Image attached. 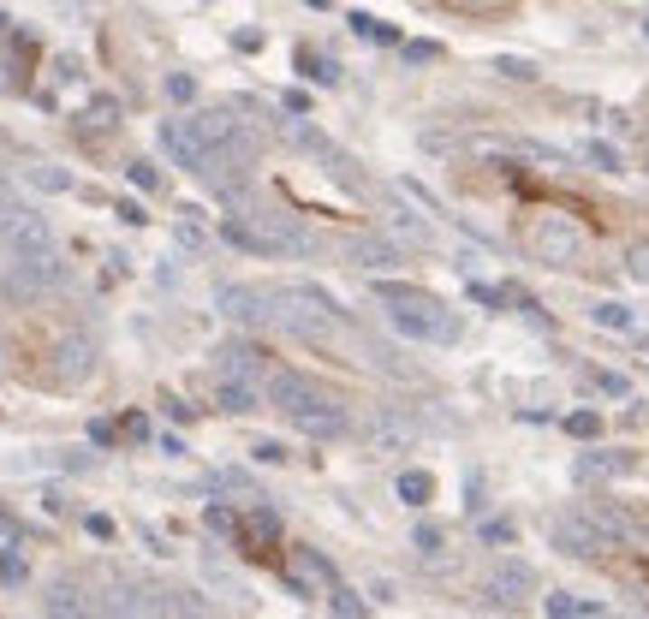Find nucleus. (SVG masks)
I'll list each match as a JSON object with an SVG mask.
<instances>
[{
    "label": "nucleus",
    "mask_w": 649,
    "mask_h": 619,
    "mask_svg": "<svg viewBox=\"0 0 649 619\" xmlns=\"http://www.w3.org/2000/svg\"><path fill=\"white\" fill-rule=\"evenodd\" d=\"M268 322H280L292 340H316V346H328L334 333H340V310H334V298L316 292V286H304V280L268 292Z\"/></svg>",
    "instance_id": "obj_1"
},
{
    "label": "nucleus",
    "mask_w": 649,
    "mask_h": 619,
    "mask_svg": "<svg viewBox=\"0 0 649 619\" xmlns=\"http://www.w3.org/2000/svg\"><path fill=\"white\" fill-rule=\"evenodd\" d=\"M381 304H388V322L405 333V340H435V346H447L459 340V316H453L441 298L418 286H381Z\"/></svg>",
    "instance_id": "obj_2"
},
{
    "label": "nucleus",
    "mask_w": 649,
    "mask_h": 619,
    "mask_svg": "<svg viewBox=\"0 0 649 619\" xmlns=\"http://www.w3.org/2000/svg\"><path fill=\"white\" fill-rule=\"evenodd\" d=\"M524 250H531V262H542V268H578L584 250H590V239H584V227H578L572 215L542 209V215H531V227H524Z\"/></svg>",
    "instance_id": "obj_3"
},
{
    "label": "nucleus",
    "mask_w": 649,
    "mask_h": 619,
    "mask_svg": "<svg viewBox=\"0 0 649 619\" xmlns=\"http://www.w3.org/2000/svg\"><path fill=\"white\" fill-rule=\"evenodd\" d=\"M221 239L239 250H257V257H275V250H310L304 227L292 215H275V209H257V215H232L221 227Z\"/></svg>",
    "instance_id": "obj_4"
},
{
    "label": "nucleus",
    "mask_w": 649,
    "mask_h": 619,
    "mask_svg": "<svg viewBox=\"0 0 649 619\" xmlns=\"http://www.w3.org/2000/svg\"><path fill=\"white\" fill-rule=\"evenodd\" d=\"M0 245L13 250V257H42V250H54V232H48V220L36 215V209L6 202V209H0Z\"/></svg>",
    "instance_id": "obj_5"
},
{
    "label": "nucleus",
    "mask_w": 649,
    "mask_h": 619,
    "mask_svg": "<svg viewBox=\"0 0 649 619\" xmlns=\"http://www.w3.org/2000/svg\"><path fill=\"white\" fill-rule=\"evenodd\" d=\"M60 280H66V262H60L54 250H42V257H18L13 268H6V298H42V292H54Z\"/></svg>",
    "instance_id": "obj_6"
},
{
    "label": "nucleus",
    "mask_w": 649,
    "mask_h": 619,
    "mask_svg": "<svg viewBox=\"0 0 649 619\" xmlns=\"http://www.w3.org/2000/svg\"><path fill=\"white\" fill-rule=\"evenodd\" d=\"M549 542L560 548V554H572V560H596V554H607V542L590 530L584 512H554L549 519Z\"/></svg>",
    "instance_id": "obj_7"
},
{
    "label": "nucleus",
    "mask_w": 649,
    "mask_h": 619,
    "mask_svg": "<svg viewBox=\"0 0 649 619\" xmlns=\"http://www.w3.org/2000/svg\"><path fill=\"white\" fill-rule=\"evenodd\" d=\"M89 370H96V340H89V333H66V340L54 346V363H48V375H54L60 388H78Z\"/></svg>",
    "instance_id": "obj_8"
},
{
    "label": "nucleus",
    "mask_w": 649,
    "mask_h": 619,
    "mask_svg": "<svg viewBox=\"0 0 649 619\" xmlns=\"http://www.w3.org/2000/svg\"><path fill=\"white\" fill-rule=\"evenodd\" d=\"M584 519H590V530L602 536L607 548H625V542H644V524L632 519V512H620L614 501H590V506H578Z\"/></svg>",
    "instance_id": "obj_9"
},
{
    "label": "nucleus",
    "mask_w": 649,
    "mask_h": 619,
    "mask_svg": "<svg viewBox=\"0 0 649 619\" xmlns=\"http://www.w3.org/2000/svg\"><path fill=\"white\" fill-rule=\"evenodd\" d=\"M292 429L310 435V441H334V435H346V405L334 399V393H322L304 411H292Z\"/></svg>",
    "instance_id": "obj_10"
},
{
    "label": "nucleus",
    "mask_w": 649,
    "mask_h": 619,
    "mask_svg": "<svg viewBox=\"0 0 649 619\" xmlns=\"http://www.w3.org/2000/svg\"><path fill=\"white\" fill-rule=\"evenodd\" d=\"M221 316L239 322V328H262L268 322V292L262 286H221Z\"/></svg>",
    "instance_id": "obj_11"
},
{
    "label": "nucleus",
    "mask_w": 649,
    "mask_h": 619,
    "mask_svg": "<svg viewBox=\"0 0 649 619\" xmlns=\"http://www.w3.org/2000/svg\"><path fill=\"white\" fill-rule=\"evenodd\" d=\"M346 257L358 262V268H370V274H388V268H400V262H405L388 232H358V239L346 245Z\"/></svg>",
    "instance_id": "obj_12"
},
{
    "label": "nucleus",
    "mask_w": 649,
    "mask_h": 619,
    "mask_svg": "<svg viewBox=\"0 0 649 619\" xmlns=\"http://www.w3.org/2000/svg\"><path fill=\"white\" fill-rule=\"evenodd\" d=\"M531 590H536V572H531L524 560L494 566V577H489V602H494V607H519Z\"/></svg>",
    "instance_id": "obj_13"
},
{
    "label": "nucleus",
    "mask_w": 649,
    "mask_h": 619,
    "mask_svg": "<svg viewBox=\"0 0 649 619\" xmlns=\"http://www.w3.org/2000/svg\"><path fill=\"white\" fill-rule=\"evenodd\" d=\"M215 375H232V381H268V363H262L257 346H245V340H232V346L215 352Z\"/></svg>",
    "instance_id": "obj_14"
},
{
    "label": "nucleus",
    "mask_w": 649,
    "mask_h": 619,
    "mask_svg": "<svg viewBox=\"0 0 649 619\" xmlns=\"http://www.w3.org/2000/svg\"><path fill=\"white\" fill-rule=\"evenodd\" d=\"M363 441H370L375 453H405V446L418 441V429H411L400 411H375V417L363 423Z\"/></svg>",
    "instance_id": "obj_15"
},
{
    "label": "nucleus",
    "mask_w": 649,
    "mask_h": 619,
    "mask_svg": "<svg viewBox=\"0 0 649 619\" xmlns=\"http://www.w3.org/2000/svg\"><path fill=\"white\" fill-rule=\"evenodd\" d=\"M155 137H161V149H167V161H174V167H191V174H202V144L191 137L185 119H161Z\"/></svg>",
    "instance_id": "obj_16"
},
{
    "label": "nucleus",
    "mask_w": 649,
    "mask_h": 619,
    "mask_svg": "<svg viewBox=\"0 0 649 619\" xmlns=\"http://www.w3.org/2000/svg\"><path fill=\"white\" fill-rule=\"evenodd\" d=\"M625 471H632L625 453H578V459H572L578 483H607V476H625Z\"/></svg>",
    "instance_id": "obj_17"
},
{
    "label": "nucleus",
    "mask_w": 649,
    "mask_h": 619,
    "mask_svg": "<svg viewBox=\"0 0 649 619\" xmlns=\"http://www.w3.org/2000/svg\"><path fill=\"white\" fill-rule=\"evenodd\" d=\"M215 405H221V411H232V417H245V411H257V405H262V388H257V381H232V375H221Z\"/></svg>",
    "instance_id": "obj_18"
},
{
    "label": "nucleus",
    "mask_w": 649,
    "mask_h": 619,
    "mask_svg": "<svg viewBox=\"0 0 649 619\" xmlns=\"http://www.w3.org/2000/svg\"><path fill=\"white\" fill-rule=\"evenodd\" d=\"M542 607H549L554 619H596V614H607V602H596V596H572V590H549Z\"/></svg>",
    "instance_id": "obj_19"
},
{
    "label": "nucleus",
    "mask_w": 649,
    "mask_h": 619,
    "mask_svg": "<svg viewBox=\"0 0 649 619\" xmlns=\"http://www.w3.org/2000/svg\"><path fill=\"white\" fill-rule=\"evenodd\" d=\"M400 501L405 506H429L435 501V476L429 471H400Z\"/></svg>",
    "instance_id": "obj_20"
},
{
    "label": "nucleus",
    "mask_w": 649,
    "mask_h": 619,
    "mask_svg": "<svg viewBox=\"0 0 649 619\" xmlns=\"http://www.w3.org/2000/svg\"><path fill=\"white\" fill-rule=\"evenodd\" d=\"M388 232H393V239H405V245H429V239H435V232L429 227H423V220L418 215H405V209H400V215H388Z\"/></svg>",
    "instance_id": "obj_21"
},
{
    "label": "nucleus",
    "mask_w": 649,
    "mask_h": 619,
    "mask_svg": "<svg viewBox=\"0 0 649 619\" xmlns=\"http://www.w3.org/2000/svg\"><path fill=\"white\" fill-rule=\"evenodd\" d=\"M590 322H596V328H614V333H632V310H625V304H614V298L596 304Z\"/></svg>",
    "instance_id": "obj_22"
},
{
    "label": "nucleus",
    "mask_w": 649,
    "mask_h": 619,
    "mask_svg": "<svg viewBox=\"0 0 649 619\" xmlns=\"http://www.w3.org/2000/svg\"><path fill=\"white\" fill-rule=\"evenodd\" d=\"M476 536H483L489 548H513V542H519V530H513V519H483V524H476Z\"/></svg>",
    "instance_id": "obj_23"
},
{
    "label": "nucleus",
    "mask_w": 649,
    "mask_h": 619,
    "mask_svg": "<svg viewBox=\"0 0 649 619\" xmlns=\"http://www.w3.org/2000/svg\"><path fill=\"white\" fill-rule=\"evenodd\" d=\"M625 274H632L637 286H649V239H632V245H625Z\"/></svg>",
    "instance_id": "obj_24"
},
{
    "label": "nucleus",
    "mask_w": 649,
    "mask_h": 619,
    "mask_svg": "<svg viewBox=\"0 0 649 619\" xmlns=\"http://www.w3.org/2000/svg\"><path fill=\"white\" fill-rule=\"evenodd\" d=\"M584 161H590L596 174H620V149H614V144H596V137H590V144H584Z\"/></svg>",
    "instance_id": "obj_25"
},
{
    "label": "nucleus",
    "mask_w": 649,
    "mask_h": 619,
    "mask_svg": "<svg viewBox=\"0 0 649 619\" xmlns=\"http://www.w3.org/2000/svg\"><path fill=\"white\" fill-rule=\"evenodd\" d=\"M590 388L607 393V399H625V393H632V381H625V375H614V370H590Z\"/></svg>",
    "instance_id": "obj_26"
},
{
    "label": "nucleus",
    "mask_w": 649,
    "mask_h": 619,
    "mask_svg": "<svg viewBox=\"0 0 649 619\" xmlns=\"http://www.w3.org/2000/svg\"><path fill=\"white\" fill-rule=\"evenodd\" d=\"M352 30H358V36H370V42H400V36H393L381 18H370V13H352Z\"/></svg>",
    "instance_id": "obj_27"
},
{
    "label": "nucleus",
    "mask_w": 649,
    "mask_h": 619,
    "mask_svg": "<svg viewBox=\"0 0 649 619\" xmlns=\"http://www.w3.org/2000/svg\"><path fill=\"white\" fill-rule=\"evenodd\" d=\"M42 607H48V614H84V596H78V590H72V584H60V590H54V596H48V602H42Z\"/></svg>",
    "instance_id": "obj_28"
},
{
    "label": "nucleus",
    "mask_w": 649,
    "mask_h": 619,
    "mask_svg": "<svg viewBox=\"0 0 649 619\" xmlns=\"http://www.w3.org/2000/svg\"><path fill=\"white\" fill-rule=\"evenodd\" d=\"M494 72H501V78H519V84H531L536 66H531V60H519V54H494Z\"/></svg>",
    "instance_id": "obj_29"
},
{
    "label": "nucleus",
    "mask_w": 649,
    "mask_h": 619,
    "mask_svg": "<svg viewBox=\"0 0 649 619\" xmlns=\"http://www.w3.org/2000/svg\"><path fill=\"white\" fill-rule=\"evenodd\" d=\"M328 607H334V614H346V619H352V614H363V602L346 590V584H328Z\"/></svg>",
    "instance_id": "obj_30"
},
{
    "label": "nucleus",
    "mask_w": 649,
    "mask_h": 619,
    "mask_svg": "<svg viewBox=\"0 0 649 619\" xmlns=\"http://www.w3.org/2000/svg\"><path fill=\"white\" fill-rule=\"evenodd\" d=\"M304 72L316 78V84H340V66H334V60H322V54H304Z\"/></svg>",
    "instance_id": "obj_31"
},
{
    "label": "nucleus",
    "mask_w": 649,
    "mask_h": 619,
    "mask_svg": "<svg viewBox=\"0 0 649 619\" xmlns=\"http://www.w3.org/2000/svg\"><path fill=\"white\" fill-rule=\"evenodd\" d=\"M250 536H262V542H275V536H280V519L268 512V506H257V512H250Z\"/></svg>",
    "instance_id": "obj_32"
},
{
    "label": "nucleus",
    "mask_w": 649,
    "mask_h": 619,
    "mask_svg": "<svg viewBox=\"0 0 649 619\" xmlns=\"http://www.w3.org/2000/svg\"><path fill=\"white\" fill-rule=\"evenodd\" d=\"M596 429H602V417H596V411H572V417H566V435H578V441H590Z\"/></svg>",
    "instance_id": "obj_33"
},
{
    "label": "nucleus",
    "mask_w": 649,
    "mask_h": 619,
    "mask_svg": "<svg viewBox=\"0 0 649 619\" xmlns=\"http://www.w3.org/2000/svg\"><path fill=\"white\" fill-rule=\"evenodd\" d=\"M30 179L42 191H72V174H60V167H30Z\"/></svg>",
    "instance_id": "obj_34"
},
{
    "label": "nucleus",
    "mask_w": 649,
    "mask_h": 619,
    "mask_svg": "<svg viewBox=\"0 0 649 619\" xmlns=\"http://www.w3.org/2000/svg\"><path fill=\"white\" fill-rule=\"evenodd\" d=\"M411 542H418V554H441V530H435V524H418V536H411Z\"/></svg>",
    "instance_id": "obj_35"
},
{
    "label": "nucleus",
    "mask_w": 649,
    "mask_h": 619,
    "mask_svg": "<svg viewBox=\"0 0 649 619\" xmlns=\"http://www.w3.org/2000/svg\"><path fill=\"white\" fill-rule=\"evenodd\" d=\"M131 185H137V191H155V185H161V174L149 167V161H131Z\"/></svg>",
    "instance_id": "obj_36"
},
{
    "label": "nucleus",
    "mask_w": 649,
    "mask_h": 619,
    "mask_svg": "<svg viewBox=\"0 0 649 619\" xmlns=\"http://www.w3.org/2000/svg\"><path fill=\"white\" fill-rule=\"evenodd\" d=\"M167 96H174V101H197V84H191L185 72H174V78H167Z\"/></svg>",
    "instance_id": "obj_37"
},
{
    "label": "nucleus",
    "mask_w": 649,
    "mask_h": 619,
    "mask_svg": "<svg viewBox=\"0 0 649 619\" xmlns=\"http://www.w3.org/2000/svg\"><path fill=\"white\" fill-rule=\"evenodd\" d=\"M435 54H441V48H435V42H405V60H411V66H429Z\"/></svg>",
    "instance_id": "obj_38"
},
{
    "label": "nucleus",
    "mask_w": 649,
    "mask_h": 619,
    "mask_svg": "<svg viewBox=\"0 0 649 619\" xmlns=\"http://www.w3.org/2000/svg\"><path fill=\"white\" fill-rule=\"evenodd\" d=\"M0 577H6V584H18V577H24V560H18V554H6V548H0Z\"/></svg>",
    "instance_id": "obj_39"
},
{
    "label": "nucleus",
    "mask_w": 649,
    "mask_h": 619,
    "mask_svg": "<svg viewBox=\"0 0 649 619\" xmlns=\"http://www.w3.org/2000/svg\"><path fill=\"white\" fill-rule=\"evenodd\" d=\"M250 453H257L262 464H280V459H287V446H280V441H257V446H250Z\"/></svg>",
    "instance_id": "obj_40"
},
{
    "label": "nucleus",
    "mask_w": 649,
    "mask_h": 619,
    "mask_svg": "<svg viewBox=\"0 0 649 619\" xmlns=\"http://www.w3.org/2000/svg\"><path fill=\"white\" fill-rule=\"evenodd\" d=\"M84 530H89V536H101V542H108V536H114V519H108V512H89V519H84Z\"/></svg>",
    "instance_id": "obj_41"
},
{
    "label": "nucleus",
    "mask_w": 649,
    "mask_h": 619,
    "mask_svg": "<svg viewBox=\"0 0 649 619\" xmlns=\"http://www.w3.org/2000/svg\"><path fill=\"white\" fill-rule=\"evenodd\" d=\"M179 245H185V250H202V227H197V220H179Z\"/></svg>",
    "instance_id": "obj_42"
},
{
    "label": "nucleus",
    "mask_w": 649,
    "mask_h": 619,
    "mask_svg": "<svg viewBox=\"0 0 649 619\" xmlns=\"http://www.w3.org/2000/svg\"><path fill=\"white\" fill-rule=\"evenodd\" d=\"M209 530H221V536H232V512H227V506H209Z\"/></svg>",
    "instance_id": "obj_43"
},
{
    "label": "nucleus",
    "mask_w": 649,
    "mask_h": 619,
    "mask_svg": "<svg viewBox=\"0 0 649 619\" xmlns=\"http://www.w3.org/2000/svg\"><path fill=\"white\" fill-rule=\"evenodd\" d=\"M114 114H119L114 101H96V108H89V126H114Z\"/></svg>",
    "instance_id": "obj_44"
},
{
    "label": "nucleus",
    "mask_w": 649,
    "mask_h": 619,
    "mask_svg": "<svg viewBox=\"0 0 649 619\" xmlns=\"http://www.w3.org/2000/svg\"><path fill=\"white\" fill-rule=\"evenodd\" d=\"M280 108H287V114H310V96H304V89H287V101H280Z\"/></svg>",
    "instance_id": "obj_45"
},
{
    "label": "nucleus",
    "mask_w": 649,
    "mask_h": 619,
    "mask_svg": "<svg viewBox=\"0 0 649 619\" xmlns=\"http://www.w3.org/2000/svg\"><path fill=\"white\" fill-rule=\"evenodd\" d=\"M465 494H471L465 506H471V512H483V476H476V471H471V483H465Z\"/></svg>",
    "instance_id": "obj_46"
},
{
    "label": "nucleus",
    "mask_w": 649,
    "mask_h": 619,
    "mask_svg": "<svg viewBox=\"0 0 649 619\" xmlns=\"http://www.w3.org/2000/svg\"><path fill=\"white\" fill-rule=\"evenodd\" d=\"M447 6H459V13H494L501 0H447Z\"/></svg>",
    "instance_id": "obj_47"
},
{
    "label": "nucleus",
    "mask_w": 649,
    "mask_h": 619,
    "mask_svg": "<svg viewBox=\"0 0 649 619\" xmlns=\"http://www.w3.org/2000/svg\"><path fill=\"white\" fill-rule=\"evenodd\" d=\"M644 174H649V137H644Z\"/></svg>",
    "instance_id": "obj_48"
}]
</instances>
